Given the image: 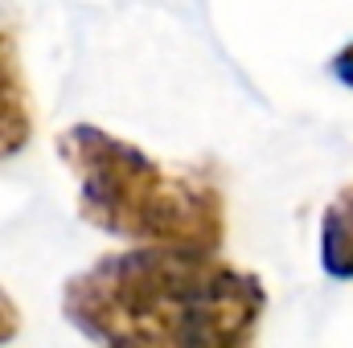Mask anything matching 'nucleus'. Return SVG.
Listing matches in <instances>:
<instances>
[{
    "label": "nucleus",
    "instance_id": "1",
    "mask_svg": "<svg viewBox=\"0 0 353 348\" xmlns=\"http://www.w3.org/2000/svg\"><path fill=\"white\" fill-rule=\"evenodd\" d=\"M62 312L99 348H259L267 291L218 250L136 246L66 279Z\"/></svg>",
    "mask_w": 353,
    "mask_h": 348
},
{
    "label": "nucleus",
    "instance_id": "2",
    "mask_svg": "<svg viewBox=\"0 0 353 348\" xmlns=\"http://www.w3.org/2000/svg\"><path fill=\"white\" fill-rule=\"evenodd\" d=\"M58 156L79 180V213L94 230L136 246L218 250L226 197L201 168H169L103 127H66Z\"/></svg>",
    "mask_w": 353,
    "mask_h": 348
},
{
    "label": "nucleus",
    "instance_id": "3",
    "mask_svg": "<svg viewBox=\"0 0 353 348\" xmlns=\"http://www.w3.org/2000/svg\"><path fill=\"white\" fill-rule=\"evenodd\" d=\"M33 135V111H29V87L21 70V45L12 21L0 12V160L17 156Z\"/></svg>",
    "mask_w": 353,
    "mask_h": 348
},
{
    "label": "nucleus",
    "instance_id": "5",
    "mask_svg": "<svg viewBox=\"0 0 353 348\" xmlns=\"http://www.w3.org/2000/svg\"><path fill=\"white\" fill-rule=\"evenodd\" d=\"M17 328H21V312H17L12 295L0 287V348H4L8 340H12V336H17Z\"/></svg>",
    "mask_w": 353,
    "mask_h": 348
},
{
    "label": "nucleus",
    "instance_id": "4",
    "mask_svg": "<svg viewBox=\"0 0 353 348\" xmlns=\"http://www.w3.org/2000/svg\"><path fill=\"white\" fill-rule=\"evenodd\" d=\"M321 266L333 279H353V184L333 197L321 221Z\"/></svg>",
    "mask_w": 353,
    "mask_h": 348
},
{
    "label": "nucleus",
    "instance_id": "6",
    "mask_svg": "<svg viewBox=\"0 0 353 348\" xmlns=\"http://www.w3.org/2000/svg\"><path fill=\"white\" fill-rule=\"evenodd\" d=\"M333 74H337L345 87H353V41L341 50V54H337V58H333Z\"/></svg>",
    "mask_w": 353,
    "mask_h": 348
}]
</instances>
